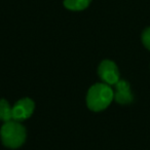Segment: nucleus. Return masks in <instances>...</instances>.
<instances>
[{
	"mask_svg": "<svg viewBox=\"0 0 150 150\" xmlns=\"http://www.w3.org/2000/svg\"><path fill=\"white\" fill-rule=\"evenodd\" d=\"M142 41L143 44L150 50V27L147 28L142 34Z\"/></svg>",
	"mask_w": 150,
	"mask_h": 150,
	"instance_id": "6e6552de",
	"label": "nucleus"
},
{
	"mask_svg": "<svg viewBox=\"0 0 150 150\" xmlns=\"http://www.w3.org/2000/svg\"><path fill=\"white\" fill-rule=\"evenodd\" d=\"M92 0H64V5L70 11H83L90 5Z\"/></svg>",
	"mask_w": 150,
	"mask_h": 150,
	"instance_id": "423d86ee",
	"label": "nucleus"
},
{
	"mask_svg": "<svg viewBox=\"0 0 150 150\" xmlns=\"http://www.w3.org/2000/svg\"><path fill=\"white\" fill-rule=\"evenodd\" d=\"M99 76L105 83L115 84L119 80V72L117 66L112 62V61L105 60L100 64L98 69Z\"/></svg>",
	"mask_w": 150,
	"mask_h": 150,
	"instance_id": "7ed1b4c3",
	"label": "nucleus"
},
{
	"mask_svg": "<svg viewBox=\"0 0 150 150\" xmlns=\"http://www.w3.org/2000/svg\"><path fill=\"white\" fill-rule=\"evenodd\" d=\"M116 92L114 94V99L119 104H129L133 102V95L129 91V84L125 80H118L115 83Z\"/></svg>",
	"mask_w": 150,
	"mask_h": 150,
	"instance_id": "39448f33",
	"label": "nucleus"
},
{
	"mask_svg": "<svg viewBox=\"0 0 150 150\" xmlns=\"http://www.w3.org/2000/svg\"><path fill=\"white\" fill-rule=\"evenodd\" d=\"M34 102L29 98L19 100L13 107V119L16 121L25 120L29 118L34 111Z\"/></svg>",
	"mask_w": 150,
	"mask_h": 150,
	"instance_id": "20e7f679",
	"label": "nucleus"
},
{
	"mask_svg": "<svg viewBox=\"0 0 150 150\" xmlns=\"http://www.w3.org/2000/svg\"><path fill=\"white\" fill-rule=\"evenodd\" d=\"M0 119L4 122L9 120H13V108L9 106L7 101L5 100H0Z\"/></svg>",
	"mask_w": 150,
	"mask_h": 150,
	"instance_id": "0eeeda50",
	"label": "nucleus"
},
{
	"mask_svg": "<svg viewBox=\"0 0 150 150\" xmlns=\"http://www.w3.org/2000/svg\"><path fill=\"white\" fill-rule=\"evenodd\" d=\"M0 136L2 143L8 148H18L26 140V129L19 121L9 120L1 127Z\"/></svg>",
	"mask_w": 150,
	"mask_h": 150,
	"instance_id": "f03ea898",
	"label": "nucleus"
},
{
	"mask_svg": "<svg viewBox=\"0 0 150 150\" xmlns=\"http://www.w3.org/2000/svg\"><path fill=\"white\" fill-rule=\"evenodd\" d=\"M114 93L107 83H97L88 90L86 96L88 107L93 111H102L110 105Z\"/></svg>",
	"mask_w": 150,
	"mask_h": 150,
	"instance_id": "f257e3e1",
	"label": "nucleus"
}]
</instances>
